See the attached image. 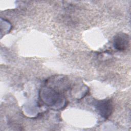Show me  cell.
<instances>
[{
    "instance_id": "1",
    "label": "cell",
    "mask_w": 131,
    "mask_h": 131,
    "mask_svg": "<svg viewBox=\"0 0 131 131\" xmlns=\"http://www.w3.org/2000/svg\"><path fill=\"white\" fill-rule=\"evenodd\" d=\"M95 106L98 113L105 119H107L112 114L113 105L110 100L98 101Z\"/></svg>"
},
{
    "instance_id": "2",
    "label": "cell",
    "mask_w": 131,
    "mask_h": 131,
    "mask_svg": "<svg viewBox=\"0 0 131 131\" xmlns=\"http://www.w3.org/2000/svg\"><path fill=\"white\" fill-rule=\"evenodd\" d=\"M129 43V37L124 33H119L116 35L113 39V46L118 51L125 50Z\"/></svg>"
}]
</instances>
